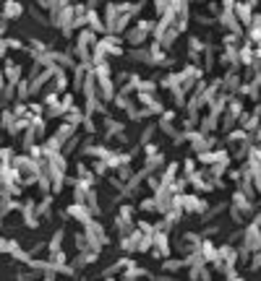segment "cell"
I'll list each match as a JSON object with an SVG mask.
<instances>
[]
</instances>
